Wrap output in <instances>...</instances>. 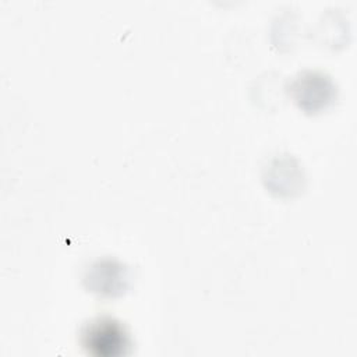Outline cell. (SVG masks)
Segmentation results:
<instances>
[{"mask_svg":"<svg viewBox=\"0 0 357 357\" xmlns=\"http://www.w3.org/2000/svg\"><path fill=\"white\" fill-rule=\"evenodd\" d=\"M82 342L91 354L102 357L126 354L128 349L124 328L110 318H102L88 325L82 333Z\"/></svg>","mask_w":357,"mask_h":357,"instance_id":"1","label":"cell"}]
</instances>
